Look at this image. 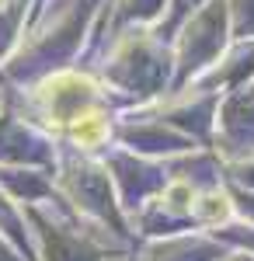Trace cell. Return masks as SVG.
Segmentation results:
<instances>
[{"label":"cell","mask_w":254,"mask_h":261,"mask_svg":"<svg viewBox=\"0 0 254 261\" xmlns=\"http://www.w3.org/2000/svg\"><path fill=\"white\" fill-rule=\"evenodd\" d=\"M223 14H226V11H223V0H209V11H202L195 21L213 28ZM206 42H209V35H202V32H198V35H192V32L185 28V56H181V60H195L192 66H209V63H206V49H202Z\"/></svg>","instance_id":"6da1fadb"}]
</instances>
